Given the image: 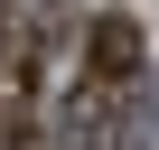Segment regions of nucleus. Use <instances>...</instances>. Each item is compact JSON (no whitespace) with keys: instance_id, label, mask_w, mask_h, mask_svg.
I'll return each mask as SVG.
<instances>
[{"instance_id":"1","label":"nucleus","mask_w":159,"mask_h":150,"mask_svg":"<svg viewBox=\"0 0 159 150\" xmlns=\"http://www.w3.org/2000/svg\"><path fill=\"white\" fill-rule=\"evenodd\" d=\"M0 10H10V0H0Z\"/></svg>"}]
</instances>
